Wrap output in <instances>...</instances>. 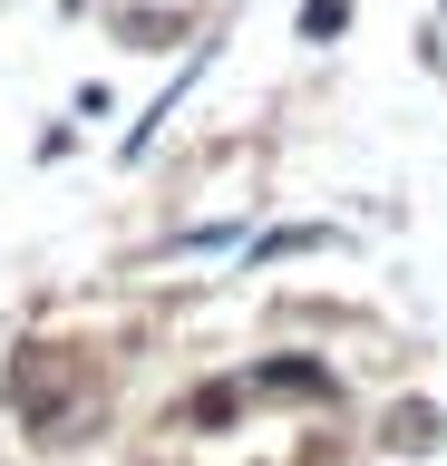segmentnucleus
Masks as SVG:
<instances>
[{"label": "nucleus", "instance_id": "7ed1b4c3", "mask_svg": "<svg viewBox=\"0 0 447 466\" xmlns=\"http://www.w3.org/2000/svg\"><path fill=\"white\" fill-rule=\"evenodd\" d=\"M340 20H350V0H311V10H301V29H311V39H330Z\"/></svg>", "mask_w": 447, "mask_h": 466}, {"label": "nucleus", "instance_id": "f257e3e1", "mask_svg": "<svg viewBox=\"0 0 447 466\" xmlns=\"http://www.w3.org/2000/svg\"><path fill=\"white\" fill-rule=\"evenodd\" d=\"M253 389H272V399H330V370L321 360H263Z\"/></svg>", "mask_w": 447, "mask_h": 466}, {"label": "nucleus", "instance_id": "f03ea898", "mask_svg": "<svg viewBox=\"0 0 447 466\" xmlns=\"http://www.w3.org/2000/svg\"><path fill=\"white\" fill-rule=\"evenodd\" d=\"M234 418V379H214L205 399H185V428H224Z\"/></svg>", "mask_w": 447, "mask_h": 466}]
</instances>
